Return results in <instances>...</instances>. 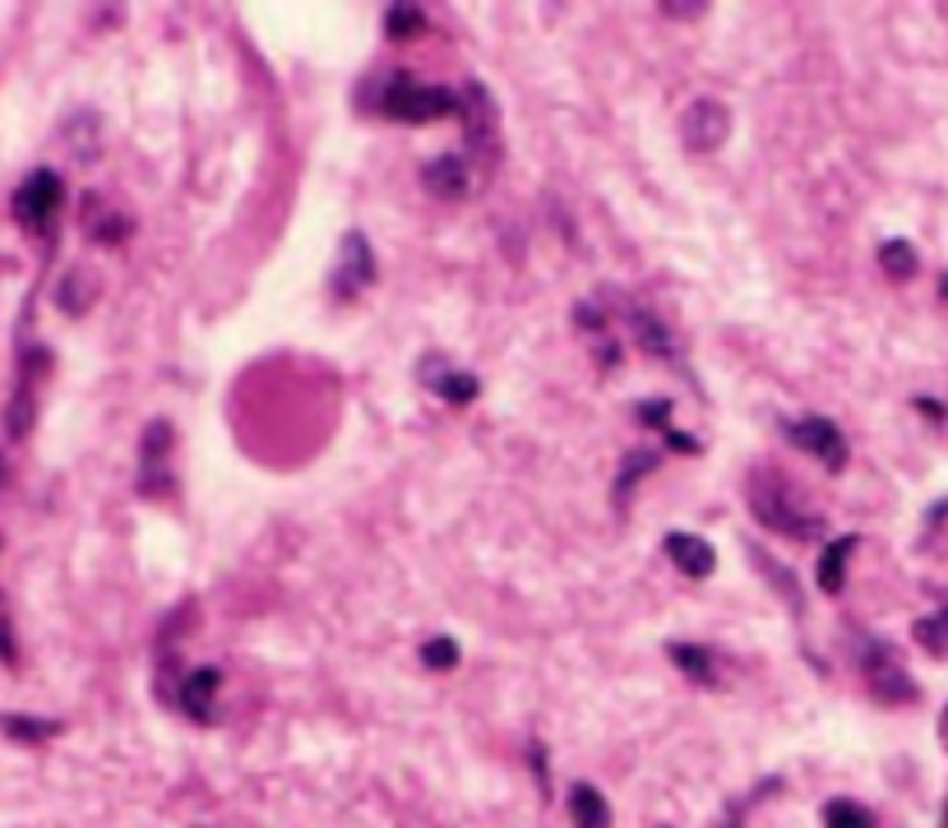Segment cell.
Masks as SVG:
<instances>
[{
  "mask_svg": "<svg viewBox=\"0 0 948 828\" xmlns=\"http://www.w3.org/2000/svg\"><path fill=\"white\" fill-rule=\"evenodd\" d=\"M361 107H371L379 117L403 121V125H431V121L459 117L463 93L444 84H421L412 70H385L371 84H361Z\"/></svg>",
  "mask_w": 948,
  "mask_h": 828,
  "instance_id": "obj_1",
  "label": "cell"
},
{
  "mask_svg": "<svg viewBox=\"0 0 948 828\" xmlns=\"http://www.w3.org/2000/svg\"><path fill=\"white\" fill-rule=\"evenodd\" d=\"M745 500H750V514L754 519L778 532V537H792V542H819L828 532L824 514H815L809 505H801V496L782 477H769V473H754L750 486H745Z\"/></svg>",
  "mask_w": 948,
  "mask_h": 828,
  "instance_id": "obj_2",
  "label": "cell"
},
{
  "mask_svg": "<svg viewBox=\"0 0 948 828\" xmlns=\"http://www.w3.org/2000/svg\"><path fill=\"white\" fill-rule=\"evenodd\" d=\"M463 130H467V163L472 167H495L500 163V111H495L490 88L467 79L463 88Z\"/></svg>",
  "mask_w": 948,
  "mask_h": 828,
  "instance_id": "obj_3",
  "label": "cell"
},
{
  "mask_svg": "<svg viewBox=\"0 0 948 828\" xmlns=\"http://www.w3.org/2000/svg\"><path fill=\"white\" fill-rule=\"evenodd\" d=\"M60 205H65V181H60V176H56L52 167L29 172L24 181H19L14 199H10L14 222H19L24 232H33V236H47V232L56 228Z\"/></svg>",
  "mask_w": 948,
  "mask_h": 828,
  "instance_id": "obj_4",
  "label": "cell"
},
{
  "mask_svg": "<svg viewBox=\"0 0 948 828\" xmlns=\"http://www.w3.org/2000/svg\"><path fill=\"white\" fill-rule=\"evenodd\" d=\"M778 427H782V440H786V444H796L801 454L819 459L828 473H842V467H847V435H842V427H838L833 417H824V412H801V417H782Z\"/></svg>",
  "mask_w": 948,
  "mask_h": 828,
  "instance_id": "obj_5",
  "label": "cell"
},
{
  "mask_svg": "<svg viewBox=\"0 0 948 828\" xmlns=\"http://www.w3.org/2000/svg\"><path fill=\"white\" fill-rule=\"evenodd\" d=\"M616 310H620V320H625V329H629V339H635V347H643L648 356H658V362H666L671 371L690 375V366H685V347H681V339H675L671 324L658 316V310L643 306V301H635V297H616Z\"/></svg>",
  "mask_w": 948,
  "mask_h": 828,
  "instance_id": "obj_6",
  "label": "cell"
},
{
  "mask_svg": "<svg viewBox=\"0 0 948 828\" xmlns=\"http://www.w3.org/2000/svg\"><path fill=\"white\" fill-rule=\"evenodd\" d=\"M172 421L167 417H153L144 435H140V477H134V486H140V496L148 500H167L176 496V473H172Z\"/></svg>",
  "mask_w": 948,
  "mask_h": 828,
  "instance_id": "obj_7",
  "label": "cell"
},
{
  "mask_svg": "<svg viewBox=\"0 0 948 828\" xmlns=\"http://www.w3.org/2000/svg\"><path fill=\"white\" fill-rule=\"evenodd\" d=\"M856 662H861V676L874 689L879 704H916V681L907 676V666L897 662L893 643L861 639V653H856Z\"/></svg>",
  "mask_w": 948,
  "mask_h": 828,
  "instance_id": "obj_8",
  "label": "cell"
},
{
  "mask_svg": "<svg viewBox=\"0 0 948 828\" xmlns=\"http://www.w3.org/2000/svg\"><path fill=\"white\" fill-rule=\"evenodd\" d=\"M371 283H375V251H371V236L352 228V232H343V241H338V260H333V274H329V292H333V301H356Z\"/></svg>",
  "mask_w": 948,
  "mask_h": 828,
  "instance_id": "obj_9",
  "label": "cell"
},
{
  "mask_svg": "<svg viewBox=\"0 0 948 828\" xmlns=\"http://www.w3.org/2000/svg\"><path fill=\"white\" fill-rule=\"evenodd\" d=\"M731 134V107L717 98H694L681 117V144L690 153H717Z\"/></svg>",
  "mask_w": 948,
  "mask_h": 828,
  "instance_id": "obj_10",
  "label": "cell"
},
{
  "mask_svg": "<svg viewBox=\"0 0 948 828\" xmlns=\"http://www.w3.org/2000/svg\"><path fill=\"white\" fill-rule=\"evenodd\" d=\"M417 385L431 389L444 402H472V398L482 394V379L472 375V371H463V366H454L444 352H426L421 356V362H417Z\"/></svg>",
  "mask_w": 948,
  "mask_h": 828,
  "instance_id": "obj_11",
  "label": "cell"
},
{
  "mask_svg": "<svg viewBox=\"0 0 948 828\" xmlns=\"http://www.w3.org/2000/svg\"><path fill=\"white\" fill-rule=\"evenodd\" d=\"M421 186L440 205H463L472 186H477V167L467 163V153H440V158L421 167Z\"/></svg>",
  "mask_w": 948,
  "mask_h": 828,
  "instance_id": "obj_12",
  "label": "cell"
},
{
  "mask_svg": "<svg viewBox=\"0 0 948 828\" xmlns=\"http://www.w3.org/2000/svg\"><path fill=\"white\" fill-rule=\"evenodd\" d=\"M218 685H222V671L218 666H195L180 676V695H176V708L186 713L190 722L209 727L213 722V704H218Z\"/></svg>",
  "mask_w": 948,
  "mask_h": 828,
  "instance_id": "obj_13",
  "label": "cell"
},
{
  "mask_svg": "<svg viewBox=\"0 0 948 828\" xmlns=\"http://www.w3.org/2000/svg\"><path fill=\"white\" fill-rule=\"evenodd\" d=\"M662 551H666V561L681 570L685 578H708L717 570V551H713L708 537H694V532L675 528V532L662 537Z\"/></svg>",
  "mask_w": 948,
  "mask_h": 828,
  "instance_id": "obj_14",
  "label": "cell"
},
{
  "mask_svg": "<svg viewBox=\"0 0 948 828\" xmlns=\"http://www.w3.org/2000/svg\"><path fill=\"white\" fill-rule=\"evenodd\" d=\"M666 658H671V666L681 671V676H685L690 685H698V689H717V662H713V648L671 639V643H666Z\"/></svg>",
  "mask_w": 948,
  "mask_h": 828,
  "instance_id": "obj_15",
  "label": "cell"
},
{
  "mask_svg": "<svg viewBox=\"0 0 948 828\" xmlns=\"http://www.w3.org/2000/svg\"><path fill=\"white\" fill-rule=\"evenodd\" d=\"M98 274L93 268H84V264H75V268H65V278L56 283V306L65 310V316H88V306L98 301Z\"/></svg>",
  "mask_w": 948,
  "mask_h": 828,
  "instance_id": "obj_16",
  "label": "cell"
},
{
  "mask_svg": "<svg viewBox=\"0 0 948 828\" xmlns=\"http://www.w3.org/2000/svg\"><path fill=\"white\" fill-rule=\"evenodd\" d=\"M856 542H861V537H856V532H847V537H833V542L824 547V555H819V570H815V578H819V593H824V597H838V593H842V584H847V561H851Z\"/></svg>",
  "mask_w": 948,
  "mask_h": 828,
  "instance_id": "obj_17",
  "label": "cell"
},
{
  "mask_svg": "<svg viewBox=\"0 0 948 828\" xmlns=\"http://www.w3.org/2000/svg\"><path fill=\"white\" fill-rule=\"evenodd\" d=\"M84 205H88V209H84V232L93 236L98 245H121V241L134 232V222H130L125 213H117V209H102L93 195H88Z\"/></svg>",
  "mask_w": 948,
  "mask_h": 828,
  "instance_id": "obj_18",
  "label": "cell"
},
{
  "mask_svg": "<svg viewBox=\"0 0 948 828\" xmlns=\"http://www.w3.org/2000/svg\"><path fill=\"white\" fill-rule=\"evenodd\" d=\"M570 819L574 828H611V805L593 787V782H574L570 787Z\"/></svg>",
  "mask_w": 948,
  "mask_h": 828,
  "instance_id": "obj_19",
  "label": "cell"
},
{
  "mask_svg": "<svg viewBox=\"0 0 948 828\" xmlns=\"http://www.w3.org/2000/svg\"><path fill=\"white\" fill-rule=\"evenodd\" d=\"M102 121H98V111H75L70 121H65V144H70V153L79 163H98V153H102Z\"/></svg>",
  "mask_w": 948,
  "mask_h": 828,
  "instance_id": "obj_20",
  "label": "cell"
},
{
  "mask_svg": "<svg viewBox=\"0 0 948 828\" xmlns=\"http://www.w3.org/2000/svg\"><path fill=\"white\" fill-rule=\"evenodd\" d=\"M879 268H884V274H889L893 283H912V278H916V268H921L916 245H912V241H902V236L884 241V245H879Z\"/></svg>",
  "mask_w": 948,
  "mask_h": 828,
  "instance_id": "obj_21",
  "label": "cell"
},
{
  "mask_svg": "<svg viewBox=\"0 0 948 828\" xmlns=\"http://www.w3.org/2000/svg\"><path fill=\"white\" fill-rule=\"evenodd\" d=\"M658 463H662V454H658V450H629V454L620 459V477H616V505H625V500H629V490H635V482H639V477H648Z\"/></svg>",
  "mask_w": 948,
  "mask_h": 828,
  "instance_id": "obj_22",
  "label": "cell"
},
{
  "mask_svg": "<svg viewBox=\"0 0 948 828\" xmlns=\"http://www.w3.org/2000/svg\"><path fill=\"white\" fill-rule=\"evenodd\" d=\"M426 33V10L421 5H389L385 10V37L389 42H412Z\"/></svg>",
  "mask_w": 948,
  "mask_h": 828,
  "instance_id": "obj_23",
  "label": "cell"
},
{
  "mask_svg": "<svg viewBox=\"0 0 948 828\" xmlns=\"http://www.w3.org/2000/svg\"><path fill=\"white\" fill-rule=\"evenodd\" d=\"M824 828H874V815L866 810L861 801L833 796V801L824 805Z\"/></svg>",
  "mask_w": 948,
  "mask_h": 828,
  "instance_id": "obj_24",
  "label": "cell"
},
{
  "mask_svg": "<svg viewBox=\"0 0 948 828\" xmlns=\"http://www.w3.org/2000/svg\"><path fill=\"white\" fill-rule=\"evenodd\" d=\"M912 634H916V643L925 648V653L944 658V653H948V607L935 611V616H921V620L912 625Z\"/></svg>",
  "mask_w": 948,
  "mask_h": 828,
  "instance_id": "obj_25",
  "label": "cell"
},
{
  "mask_svg": "<svg viewBox=\"0 0 948 828\" xmlns=\"http://www.w3.org/2000/svg\"><path fill=\"white\" fill-rule=\"evenodd\" d=\"M459 658H463V648H459V639H449V634L421 643V666H431V671H454Z\"/></svg>",
  "mask_w": 948,
  "mask_h": 828,
  "instance_id": "obj_26",
  "label": "cell"
},
{
  "mask_svg": "<svg viewBox=\"0 0 948 828\" xmlns=\"http://www.w3.org/2000/svg\"><path fill=\"white\" fill-rule=\"evenodd\" d=\"M750 561L769 574V584H778L782 593H786V601H792V607L801 611V593L792 588V574H786V565H778V561H769V555H763V547H750Z\"/></svg>",
  "mask_w": 948,
  "mask_h": 828,
  "instance_id": "obj_27",
  "label": "cell"
},
{
  "mask_svg": "<svg viewBox=\"0 0 948 828\" xmlns=\"http://www.w3.org/2000/svg\"><path fill=\"white\" fill-rule=\"evenodd\" d=\"M671 412H675V398H643L635 402V417L652 431H666L671 427Z\"/></svg>",
  "mask_w": 948,
  "mask_h": 828,
  "instance_id": "obj_28",
  "label": "cell"
},
{
  "mask_svg": "<svg viewBox=\"0 0 948 828\" xmlns=\"http://www.w3.org/2000/svg\"><path fill=\"white\" fill-rule=\"evenodd\" d=\"M60 727L56 722H42V718H5V736L10 741H47Z\"/></svg>",
  "mask_w": 948,
  "mask_h": 828,
  "instance_id": "obj_29",
  "label": "cell"
},
{
  "mask_svg": "<svg viewBox=\"0 0 948 828\" xmlns=\"http://www.w3.org/2000/svg\"><path fill=\"white\" fill-rule=\"evenodd\" d=\"M912 408H916V412H925V417H935V421H948V408H944V402L925 398V394H916V398H912Z\"/></svg>",
  "mask_w": 948,
  "mask_h": 828,
  "instance_id": "obj_30",
  "label": "cell"
},
{
  "mask_svg": "<svg viewBox=\"0 0 948 828\" xmlns=\"http://www.w3.org/2000/svg\"><path fill=\"white\" fill-rule=\"evenodd\" d=\"M528 754H532V773H537V782L547 787V746H541V741H528Z\"/></svg>",
  "mask_w": 948,
  "mask_h": 828,
  "instance_id": "obj_31",
  "label": "cell"
},
{
  "mask_svg": "<svg viewBox=\"0 0 948 828\" xmlns=\"http://www.w3.org/2000/svg\"><path fill=\"white\" fill-rule=\"evenodd\" d=\"M708 5H662V19H698Z\"/></svg>",
  "mask_w": 948,
  "mask_h": 828,
  "instance_id": "obj_32",
  "label": "cell"
},
{
  "mask_svg": "<svg viewBox=\"0 0 948 828\" xmlns=\"http://www.w3.org/2000/svg\"><path fill=\"white\" fill-rule=\"evenodd\" d=\"M939 741L948 746V704H944V713H939Z\"/></svg>",
  "mask_w": 948,
  "mask_h": 828,
  "instance_id": "obj_33",
  "label": "cell"
},
{
  "mask_svg": "<svg viewBox=\"0 0 948 828\" xmlns=\"http://www.w3.org/2000/svg\"><path fill=\"white\" fill-rule=\"evenodd\" d=\"M939 297H944V301H948V274H944V283H939Z\"/></svg>",
  "mask_w": 948,
  "mask_h": 828,
  "instance_id": "obj_34",
  "label": "cell"
}]
</instances>
